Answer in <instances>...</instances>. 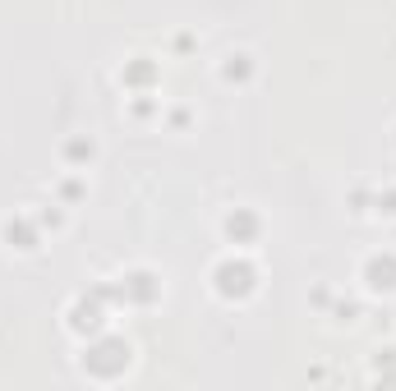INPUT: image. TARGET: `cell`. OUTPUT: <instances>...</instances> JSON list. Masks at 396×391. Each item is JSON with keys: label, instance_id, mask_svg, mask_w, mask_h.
<instances>
[{"label": "cell", "instance_id": "1", "mask_svg": "<svg viewBox=\"0 0 396 391\" xmlns=\"http://www.w3.org/2000/svg\"><path fill=\"white\" fill-rule=\"evenodd\" d=\"M217 290H221V295H249V290H254V267L226 263V267L217 272Z\"/></svg>", "mask_w": 396, "mask_h": 391}, {"label": "cell", "instance_id": "2", "mask_svg": "<svg viewBox=\"0 0 396 391\" xmlns=\"http://www.w3.org/2000/svg\"><path fill=\"white\" fill-rule=\"evenodd\" d=\"M364 277H369V290H396V258H369L364 267Z\"/></svg>", "mask_w": 396, "mask_h": 391}, {"label": "cell", "instance_id": "3", "mask_svg": "<svg viewBox=\"0 0 396 391\" xmlns=\"http://www.w3.org/2000/svg\"><path fill=\"white\" fill-rule=\"evenodd\" d=\"M226 235H230V240H249V235H254V216L235 212V216L226 221Z\"/></svg>", "mask_w": 396, "mask_h": 391}, {"label": "cell", "instance_id": "4", "mask_svg": "<svg viewBox=\"0 0 396 391\" xmlns=\"http://www.w3.org/2000/svg\"><path fill=\"white\" fill-rule=\"evenodd\" d=\"M230 60H235V64H226V78H244V74H249V64H244L249 55H230Z\"/></svg>", "mask_w": 396, "mask_h": 391}]
</instances>
